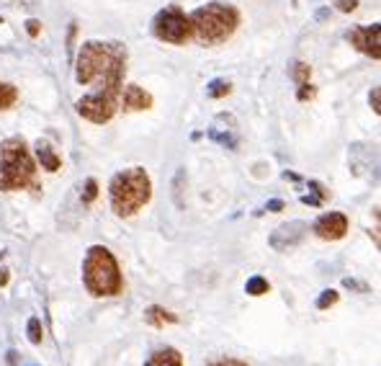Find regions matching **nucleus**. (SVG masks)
<instances>
[{
	"instance_id": "f257e3e1",
	"label": "nucleus",
	"mask_w": 381,
	"mask_h": 366,
	"mask_svg": "<svg viewBox=\"0 0 381 366\" xmlns=\"http://www.w3.org/2000/svg\"><path fill=\"white\" fill-rule=\"evenodd\" d=\"M126 72V49L119 42H85L77 54L75 65V77L80 86L98 83L93 93L119 101L121 96V83Z\"/></svg>"
},
{
	"instance_id": "f03ea898",
	"label": "nucleus",
	"mask_w": 381,
	"mask_h": 366,
	"mask_svg": "<svg viewBox=\"0 0 381 366\" xmlns=\"http://www.w3.org/2000/svg\"><path fill=\"white\" fill-rule=\"evenodd\" d=\"M111 209L116 217H134L152 199V181L144 168H126L116 173L108 183Z\"/></svg>"
},
{
	"instance_id": "7ed1b4c3",
	"label": "nucleus",
	"mask_w": 381,
	"mask_h": 366,
	"mask_svg": "<svg viewBox=\"0 0 381 366\" xmlns=\"http://www.w3.org/2000/svg\"><path fill=\"white\" fill-rule=\"evenodd\" d=\"M82 284L93 297H116L124 292V278L113 253L106 245H91L82 261Z\"/></svg>"
},
{
	"instance_id": "20e7f679",
	"label": "nucleus",
	"mask_w": 381,
	"mask_h": 366,
	"mask_svg": "<svg viewBox=\"0 0 381 366\" xmlns=\"http://www.w3.org/2000/svg\"><path fill=\"white\" fill-rule=\"evenodd\" d=\"M193 36L201 44H222L235 34L240 23V13L227 3H206L203 8H196L191 16Z\"/></svg>"
},
{
	"instance_id": "39448f33",
	"label": "nucleus",
	"mask_w": 381,
	"mask_h": 366,
	"mask_svg": "<svg viewBox=\"0 0 381 366\" xmlns=\"http://www.w3.org/2000/svg\"><path fill=\"white\" fill-rule=\"evenodd\" d=\"M36 178L34 157L21 137L0 142V191H21Z\"/></svg>"
},
{
	"instance_id": "423d86ee",
	"label": "nucleus",
	"mask_w": 381,
	"mask_h": 366,
	"mask_svg": "<svg viewBox=\"0 0 381 366\" xmlns=\"http://www.w3.org/2000/svg\"><path fill=\"white\" fill-rule=\"evenodd\" d=\"M155 36L162 39V42H170V44H183V42H188V39L193 36V29H191L188 16L181 8L170 6V8H165V11L157 13V18H155Z\"/></svg>"
},
{
	"instance_id": "0eeeda50",
	"label": "nucleus",
	"mask_w": 381,
	"mask_h": 366,
	"mask_svg": "<svg viewBox=\"0 0 381 366\" xmlns=\"http://www.w3.org/2000/svg\"><path fill=\"white\" fill-rule=\"evenodd\" d=\"M77 114L85 116L88 121H93V124H106L116 114V101H108L98 93H88L85 98L77 101Z\"/></svg>"
},
{
	"instance_id": "6e6552de",
	"label": "nucleus",
	"mask_w": 381,
	"mask_h": 366,
	"mask_svg": "<svg viewBox=\"0 0 381 366\" xmlns=\"http://www.w3.org/2000/svg\"><path fill=\"white\" fill-rule=\"evenodd\" d=\"M309 232V224L307 222H302V219H296V222H286V224H281L273 235H271V248L273 250H291V248H296L299 242L304 240V235Z\"/></svg>"
},
{
	"instance_id": "1a4fd4ad",
	"label": "nucleus",
	"mask_w": 381,
	"mask_h": 366,
	"mask_svg": "<svg viewBox=\"0 0 381 366\" xmlns=\"http://www.w3.org/2000/svg\"><path fill=\"white\" fill-rule=\"evenodd\" d=\"M350 44L361 52H366L371 60H381V26L378 23H371V26H363V29H353L348 34Z\"/></svg>"
},
{
	"instance_id": "9d476101",
	"label": "nucleus",
	"mask_w": 381,
	"mask_h": 366,
	"mask_svg": "<svg viewBox=\"0 0 381 366\" xmlns=\"http://www.w3.org/2000/svg\"><path fill=\"white\" fill-rule=\"evenodd\" d=\"M312 230L319 240H340L348 232V217L340 212H327L312 224Z\"/></svg>"
},
{
	"instance_id": "9b49d317",
	"label": "nucleus",
	"mask_w": 381,
	"mask_h": 366,
	"mask_svg": "<svg viewBox=\"0 0 381 366\" xmlns=\"http://www.w3.org/2000/svg\"><path fill=\"white\" fill-rule=\"evenodd\" d=\"M121 103L126 111H142V108L152 106V96L147 91H142L139 86H126L121 93Z\"/></svg>"
},
{
	"instance_id": "f8f14e48",
	"label": "nucleus",
	"mask_w": 381,
	"mask_h": 366,
	"mask_svg": "<svg viewBox=\"0 0 381 366\" xmlns=\"http://www.w3.org/2000/svg\"><path fill=\"white\" fill-rule=\"evenodd\" d=\"M144 366H186V363H183V353H181L178 348L167 346V348L152 351Z\"/></svg>"
},
{
	"instance_id": "ddd939ff",
	"label": "nucleus",
	"mask_w": 381,
	"mask_h": 366,
	"mask_svg": "<svg viewBox=\"0 0 381 366\" xmlns=\"http://www.w3.org/2000/svg\"><path fill=\"white\" fill-rule=\"evenodd\" d=\"M144 322L152 325V328H165V325L178 322V315H173L170 309H165V307H150L144 312Z\"/></svg>"
},
{
	"instance_id": "4468645a",
	"label": "nucleus",
	"mask_w": 381,
	"mask_h": 366,
	"mask_svg": "<svg viewBox=\"0 0 381 366\" xmlns=\"http://www.w3.org/2000/svg\"><path fill=\"white\" fill-rule=\"evenodd\" d=\"M36 157H39V162H41V168H47L49 173H54V171H60V155L52 150V145H47V142H41L39 139V145H36Z\"/></svg>"
},
{
	"instance_id": "2eb2a0df",
	"label": "nucleus",
	"mask_w": 381,
	"mask_h": 366,
	"mask_svg": "<svg viewBox=\"0 0 381 366\" xmlns=\"http://www.w3.org/2000/svg\"><path fill=\"white\" fill-rule=\"evenodd\" d=\"M245 292H247L250 297H263V294L271 292V284H268L263 276H252V278H247V284H245Z\"/></svg>"
},
{
	"instance_id": "dca6fc26",
	"label": "nucleus",
	"mask_w": 381,
	"mask_h": 366,
	"mask_svg": "<svg viewBox=\"0 0 381 366\" xmlns=\"http://www.w3.org/2000/svg\"><path fill=\"white\" fill-rule=\"evenodd\" d=\"M229 91H232L229 80H222V77L211 80V83L206 86V96L209 98H224V96H229Z\"/></svg>"
},
{
	"instance_id": "f3484780",
	"label": "nucleus",
	"mask_w": 381,
	"mask_h": 366,
	"mask_svg": "<svg viewBox=\"0 0 381 366\" xmlns=\"http://www.w3.org/2000/svg\"><path fill=\"white\" fill-rule=\"evenodd\" d=\"M18 98V91L11 86V83H0V111L3 108H11Z\"/></svg>"
},
{
	"instance_id": "a211bd4d",
	"label": "nucleus",
	"mask_w": 381,
	"mask_h": 366,
	"mask_svg": "<svg viewBox=\"0 0 381 366\" xmlns=\"http://www.w3.org/2000/svg\"><path fill=\"white\" fill-rule=\"evenodd\" d=\"M309 75H312V67L307 62H296L294 70H291V77H294V83L296 86H302V83H309Z\"/></svg>"
},
{
	"instance_id": "6ab92c4d",
	"label": "nucleus",
	"mask_w": 381,
	"mask_h": 366,
	"mask_svg": "<svg viewBox=\"0 0 381 366\" xmlns=\"http://www.w3.org/2000/svg\"><path fill=\"white\" fill-rule=\"evenodd\" d=\"M337 299H340V294H337L335 289H325L317 299V309H330L332 304H337Z\"/></svg>"
},
{
	"instance_id": "aec40b11",
	"label": "nucleus",
	"mask_w": 381,
	"mask_h": 366,
	"mask_svg": "<svg viewBox=\"0 0 381 366\" xmlns=\"http://www.w3.org/2000/svg\"><path fill=\"white\" fill-rule=\"evenodd\" d=\"M28 341L34 343V346H39L41 343V338H44V333H41V322H39V317H31L28 320Z\"/></svg>"
},
{
	"instance_id": "412c9836",
	"label": "nucleus",
	"mask_w": 381,
	"mask_h": 366,
	"mask_svg": "<svg viewBox=\"0 0 381 366\" xmlns=\"http://www.w3.org/2000/svg\"><path fill=\"white\" fill-rule=\"evenodd\" d=\"M98 196V181L96 178H88L85 181V191H82V204H93Z\"/></svg>"
},
{
	"instance_id": "4be33fe9",
	"label": "nucleus",
	"mask_w": 381,
	"mask_h": 366,
	"mask_svg": "<svg viewBox=\"0 0 381 366\" xmlns=\"http://www.w3.org/2000/svg\"><path fill=\"white\" fill-rule=\"evenodd\" d=\"M209 137H211V139H217V142H222V145H224V147H229V150H235V147H237V137H235V134H219L217 129H211V132H209Z\"/></svg>"
},
{
	"instance_id": "5701e85b",
	"label": "nucleus",
	"mask_w": 381,
	"mask_h": 366,
	"mask_svg": "<svg viewBox=\"0 0 381 366\" xmlns=\"http://www.w3.org/2000/svg\"><path fill=\"white\" fill-rule=\"evenodd\" d=\"M206 366H247V361H242V358H232V356H222V358L209 361Z\"/></svg>"
},
{
	"instance_id": "b1692460",
	"label": "nucleus",
	"mask_w": 381,
	"mask_h": 366,
	"mask_svg": "<svg viewBox=\"0 0 381 366\" xmlns=\"http://www.w3.org/2000/svg\"><path fill=\"white\" fill-rule=\"evenodd\" d=\"M343 287H345V289H353V292H361V294L371 292L368 284H363V281H358V278H343Z\"/></svg>"
},
{
	"instance_id": "393cba45",
	"label": "nucleus",
	"mask_w": 381,
	"mask_h": 366,
	"mask_svg": "<svg viewBox=\"0 0 381 366\" xmlns=\"http://www.w3.org/2000/svg\"><path fill=\"white\" fill-rule=\"evenodd\" d=\"M335 8L343 11V13H350L358 8V0H335Z\"/></svg>"
},
{
	"instance_id": "a878e982",
	"label": "nucleus",
	"mask_w": 381,
	"mask_h": 366,
	"mask_svg": "<svg viewBox=\"0 0 381 366\" xmlns=\"http://www.w3.org/2000/svg\"><path fill=\"white\" fill-rule=\"evenodd\" d=\"M368 101H371L373 114H381V91H378V88H373V91H371V98H368Z\"/></svg>"
},
{
	"instance_id": "bb28decb",
	"label": "nucleus",
	"mask_w": 381,
	"mask_h": 366,
	"mask_svg": "<svg viewBox=\"0 0 381 366\" xmlns=\"http://www.w3.org/2000/svg\"><path fill=\"white\" fill-rule=\"evenodd\" d=\"M309 98H314V88L309 83H302L299 86V101H309Z\"/></svg>"
},
{
	"instance_id": "cd10ccee",
	"label": "nucleus",
	"mask_w": 381,
	"mask_h": 366,
	"mask_svg": "<svg viewBox=\"0 0 381 366\" xmlns=\"http://www.w3.org/2000/svg\"><path fill=\"white\" fill-rule=\"evenodd\" d=\"M26 31H28V36H39V31H41V21L28 18V21H26Z\"/></svg>"
},
{
	"instance_id": "c85d7f7f",
	"label": "nucleus",
	"mask_w": 381,
	"mask_h": 366,
	"mask_svg": "<svg viewBox=\"0 0 381 366\" xmlns=\"http://www.w3.org/2000/svg\"><path fill=\"white\" fill-rule=\"evenodd\" d=\"M302 201H304V204H309V207H319V204H322V199H319V196H312V193L302 196Z\"/></svg>"
},
{
	"instance_id": "c756f323",
	"label": "nucleus",
	"mask_w": 381,
	"mask_h": 366,
	"mask_svg": "<svg viewBox=\"0 0 381 366\" xmlns=\"http://www.w3.org/2000/svg\"><path fill=\"white\" fill-rule=\"evenodd\" d=\"M266 209H268V212H281V209H283V201H281V199H273V201H268Z\"/></svg>"
},
{
	"instance_id": "7c9ffc66",
	"label": "nucleus",
	"mask_w": 381,
	"mask_h": 366,
	"mask_svg": "<svg viewBox=\"0 0 381 366\" xmlns=\"http://www.w3.org/2000/svg\"><path fill=\"white\" fill-rule=\"evenodd\" d=\"M309 186H312V191H314V193H317V196H319V199H325V196H327V193H325V188H322V186H319V183H317V181H312V183H309Z\"/></svg>"
},
{
	"instance_id": "2f4dec72",
	"label": "nucleus",
	"mask_w": 381,
	"mask_h": 366,
	"mask_svg": "<svg viewBox=\"0 0 381 366\" xmlns=\"http://www.w3.org/2000/svg\"><path fill=\"white\" fill-rule=\"evenodd\" d=\"M8 284V271H0V287H6Z\"/></svg>"
},
{
	"instance_id": "473e14b6",
	"label": "nucleus",
	"mask_w": 381,
	"mask_h": 366,
	"mask_svg": "<svg viewBox=\"0 0 381 366\" xmlns=\"http://www.w3.org/2000/svg\"><path fill=\"white\" fill-rule=\"evenodd\" d=\"M8 361H11V363H16V361H18V358H16V351H8Z\"/></svg>"
},
{
	"instance_id": "72a5a7b5",
	"label": "nucleus",
	"mask_w": 381,
	"mask_h": 366,
	"mask_svg": "<svg viewBox=\"0 0 381 366\" xmlns=\"http://www.w3.org/2000/svg\"><path fill=\"white\" fill-rule=\"evenodd\" d=\"M0 258H3V253H0Z\"/></svg>"
},
{
	"instance_id": "f704fd0d",
	"label": "nucleus",
	"mask_w": 381,
	"mask_h": 366,
	"mask_svg": "<svg viewBox=\"0 0 381 366\" xmlns=\"http://www.w3.org/2000/svg\"><path fill=\"white\" fill-rule=\"evenodd\" d=\"M0 23H3V18H0Z\"/></svg>"
}]
</instances>
